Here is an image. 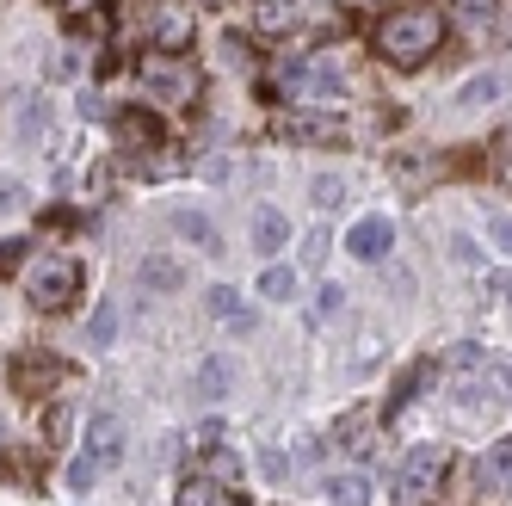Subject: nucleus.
Masks as SVG:
<instances>
[{"instance_id": "f257e3e1", "label": "nucleus", "mask_w": 512, "mask_h": 506, "mask_svg": "<svg viewBox=\"0 0 512 506\" xmlns=\"http://www.w3.org/2000/svg\"><path fill=\"white\" fill-rule=\"evenodd\" d=\"M438 44H445V13L426 7V0L383 13V25H377V56L395 62V68H420Z\"/></svg>"}, {"instance_id": "f03ea898", "label": "nucleus", "mask_w": 512, "mask_h": 506, "mask_svg": "<svg viewBox=\"0 0 512 506\" xmlns=\"http://www.w3.org/2000/svg\"><path fill=\"white\" fill-rule=\"evenodd\" d=\"M81 291V260H68V253H44V260L25 266V297L31 309H68Z\"/></svg>"}, {"instance_id": "7ed1b4c3", "label": "nucleus", "mask_w": 512, "mask_h": 506, "mask_svg": "<svg viewBox=\"0 0 512 506\" xmlns=\"http://www.w3.org/2000/svg\"><path fill=\"white\" fill-rule=\"evenodd\" d=\"M445 469H451V457L438 451V445L408 451V463L395 469V506H426L438 494V482H445Z\"/></svg>"}, {"instance_id": "20e7f679", "label": "nucleus", "mask_w": 512, "mask_h": 506, "mask_svg": "<svg viewBox=\"0 0 512 506\" xmlns=\"http://www.w3.org/2000/svg\"><path fill=\"white\" fill-rule=\"evenodd\" d=\"M142 87H149L161 105H173V112H186V105L198 99V68L179 62V56H149L142 62Z\"/></svg>"}, {"instance_id": "39448f33", "label": "nucleus", "mask_w": 512, "mask_h": 506, "mask_svg": "<svg viewBox=\"0 0 512 506\" xmlns=\"http://www.w3.org/2000/svg\"><path fill=\"white\" fill-rule=\"evenodd\" d=\"M62 377H68V365H62L56 352H19L13 358V389L19 395H50Z\"/></svg>"}, {"instance_id": "423d86ee", "label": "nucleus", "mask_w": 512, "mask_h": 506, "mask_svg": "<svg viewBox=\"0 0 512 506\" xmlns=\"http://www.w3.org/2000/svg\"><path fill=\"white\" fill-rule=\"evenodd\" d=\"M389 247H395V223H389V216H364V223L346 229V253H352V260H364V266L389 260Z\"/></svg>"}, {"instance_id": "0eeeda50", "label": "nucleus", "mask_w": 512, "mask_h": 506, "mask_svg": "<svg viewBox=\"0 0 512 506\" xmlns=\"http://www.w3.org/2000/svg\"><path fill=\"white\" fill-rule=\"evenodd\" d=\"M284 93H346V75L334 62H297V68H284Z\"/></svg>"}, {"instance_id": "6e6552de", "label": "nucleus", "mask_w": 512, "mask_h": 506, "mask_svg": "<svg viewBox=\"0 0 512 506\" xmlns=\"http://www.w3.org/2000/svg\"><path fill=\"white\" fill-rule=\"evenodd\" d=\"M87 457H93L99 469H112V463L124 457V420H118V414H93V420H87Z\"/></svg>"}, {"instance_id": "1a4fd4ad", "label": "nucleus", "mask_w": 512, "mask_h": 506, "mask_svg": "<svg viewBox=\"0 0 512 506\" xmlns=\"http://www.w3.org/2000/svg\"><path fill=\"white\" fill-rule=\"evenodd\" d=\"M475 488L482 494H512V439H500L482 463H475Z\"/></svg>"}, {"instance_id": "9d476101", "label": "nucleus", "mask_w": 512, "mask_h": 506, "mask_svg": "<svg viewBox=\"0 0 512 506\" xmlns=\"http://www.w3.org/2000/svg\"><path fill=\"white\" fill-rule=\"evenodd\" d=\"M494 99H506V75H500V68H482V75H469V81L457 87V105H463V112H482V105H494Z\"/></svg>"}, {"instance_id": "9b49d317", "label": "nucleus", "mask_w": 512, "mask_h": 506, "mask_svg": "<svg viewBox=\"0 0 512 506\" xmlns=\"http://www.w3.org/2000/svg\"><path fill=\"white\" fill-rule=\"evenodd\" d=\"M210 315L229 321L235 334H253V309L241 303V291H223V284H216V291H210Z\"/></svg>"}, {"instance_id": "f8f14e48", "label": "nucleus", "mask_w": 512, "mask_h": 506, "mask_svg": "<svg viewBox=\"0 0 512 506\" xmlns=\"http://www.w3.org/2000/svg\"><path fill=\"white\" fill-rule=\"evenodd\" d=\"M284 241H290V223H284L278 210H260V216H253V247H260L266 260H272V253H278Z\"/></svg>"}, {"instance_id": "ddd939ff", "label": "nucleus", "mask_w": 512, "mask_h": 506, "mask_svg": "<svg viewBox=\"0 0 512 506\" xmlns=\"http://www.w3.org/2000/svg\"><path fill=\"white\" fill-rule=\"evenodd\" d=\"M229 383H235V365H229V358H204V365H198V395H204V402L229 395Z\"/></svg>"}, {"instance_id": "4468645a", "label": "nucleus", "mask_w": 512, "mask_h": 506, "mask_svg": "<svg viewBox=\"0 0 512 506\" xmlns=\"http://www.w3.org/2000/svg\"><path fill=\"white\" fill-rule=\"evenodd\" d=\"M321 488H327L334 506H364V500H371V476H327Z\"/></svg>"}, {"instance_id": "2eb2a0df", "label": "nucleus", "mask_w": 512, "mask_h": 506, "mask_svg": "<svg viewBox=\"0 0 512 506\" xmlns=\"http://www.w3.org/2000/svg\"><path fill=\"white\" fill-rule=\"evenodd\" d=\"M142 284H149V291H179V284H186V272H179L173 260H161V253H149V260H142Z\"/></svg>"}, {"instance_id": "dca6fc26", "label": "nucleus", "mask_w": 512, "mask_h": 506, "mask_svg": "<svg viewBox=\"0 0 512 506\" xmlns=\"http://www.w3.org/2000/svg\"><path fill=\"white\" fill-rule=\"evenodd\" d=\"M155 44H161V56H167V50H186V44H192V19H186V13H161V19H155Z\"/></svg>"}, {"instance_id": "f3484780", "label": "nucleus", "mask_w": 512, "mask_h": 506, "mask_svg": "<svg viewBox=\"0 0 512 506\" xmlns=\"http://www.w3.org/2000/svg\"><path fill=\"white\" fill-rule=\"evenodd\" d=\"M260 297L266 303H290V297H297V272H290V266H266L260 272Z\"/></svg>"}, {"instance_id": "a211bd4d", "label": "nucleus", "mask_w": 512, "mask_h": 506, "mask_svg": "<svg viewBox=\"0 0 512 506\" xmlns=\"http://www.w3.org/2000/svg\"><path fill=\"white\" fill-rule=\"evenodd\" d=\"M173 506H241V500H229L216 482H186V488L173 494Z\"/></svg>"}, {"instance_id": "6ab92c4d", "label": "nucleus", "mask_w": 512, "mask_h": 506, "mask_svg": "<svg viewBox=\"0 0 512 506\" xmlns=\"http://www.w3.org/2000/svg\"><path fill=\"white\" fill-rule=\"evenodd\" d=\"M253 25H260V31H284L290 25V0H253Z\"/></svg>"}, {"instance_id": "aec40b11", "label": "nucleus", "mask_w": 512, "mask_h": 506, "mask_svg": "<svg viewBox=\"0 0 512 506\" xmlns=\"http://www.w3.org/2000/svg\"><path fill=\"white\" fill-rule=\"evenodd\" d=\"M173 229L186 235V241H216V229H210V216H198V210H173Z\"/></svg>"}, {"instance_id": "412c9836", "label": "nucleus", "mask_w": 512, "mask_h": 506, "mask_svg": "<svg viewBox=\"0 0 512 506\" xmlns=\"http://www.w3.org/2000/svg\"><path fill=\"white\" fill-rule=\"evenodd\" d=\"M99 476H105V469H99V463H93V457H87V451H81V457H75V463H68V488H75V494H87V488H93V482H99Z\"/></svg>"}, {"instance_id": "4be33fe9", "label": "nucleus", "mask_w": 512, "mask_h": 506, "mask_svg": "<svg viewBox=\"0 0 512 506\" xmlns=\"http://www.w3.org/2000/svg\"><path fill=\"white\" fill-rule=\"evenodd\" d=\"M340 303H346V291H340V284H321L309 315H315V321H334V315H340Z\"/></svg>"}, {"instance_id": "5701e85b", "label": "nucleus", "mask_w": 512, "mask_h": 506, "mask_svg": "<svg viewBox=\"0 0 512 506\" xmlns=\"http://www.w3.org/2000/svg\"><path fill=\"white\" fill-rule=\"evenodd\" d=\"M112 334H118V315H112V309H99V315L87 321V340H93V346H105Z\"/></svg>"}, {"instance_id": "b1692460", "label": "nucleus", "mask_w": 512, "mask_h": 506, "mask_svg": "<svg viewBox=\"0 0 512 506\" xmlns=\"http://www.w3.org/2000/svg\"><path fill=\"white\" fill-rule=\"evenodd\" d=\"M488 235H494V247H500V253H512V216H506V210H494Z\"/></svg>"}, {"instance_id": "393cba45", "label": "nucleus", "mask_w": 512, "mask_h": 506, "mask_svg": "<svg viewBox=\"0 0 512 506\" xmlns=\"http://www.w3.org/2000/svg\"><path fill=\"white\" fill-rule=\"evenodd\" d=\"M340 198H346V186H340L334 173H327V179H315V204H340Z\"/></svg>"}, {"instance_id": "a878e982", "label": "nucleus", "mask_w": 512, "mask_h": 506, "mask_svg": "<svg viewBox=\"0 0 512 506\" xmlns=\"http://www.w3.org/2000/svg\"><path fill=\"white\" fill-rule=\"evenodd\" d=\"M25 204V186L19 179H0V210H19Z\"/></svg>"}, {"instance_id": "bb28decb", "label": "nucleus", "mask_w": 512, "mask_h": 506, "mask_svg": "<svg viewBox=\"0 0 512 506\" xmlns=\"http://www.w3.org/2000/svg\"><path fill=\"white\" fill-rule=\"evenodd\" d=\"M216 476H223V482H235V476H241V463H235V451H216Z\"/></svg>"}, {"instance_id": "cd10ccee", "label": "nucleus", "mask_w": 512, "mask_h": 506, "mask_svg": "<svg viewBox=\"0 0 512 506\" xmlns=\"http://www.w3.org/2000/svg\"><path fill=\"white\" fill-rule=\"evenodd\" d=\"M13 260H19V241H0V272H13Z\"/></svg>"}, {"instance_id": "c85d7f7f", "label": "nucleus", "mask_w": 512, "mask_h": 506, "mask_svg": "<svg viewBox=\"0 0 512 506\" xmlns=\"http://www.w3.org/2000/svg\"><path fill=\"white\" fill-rule=\"evenodd\" d=\"M62 13H87V7H99V0H56Z\"/></svg>"}, {"instance_id": "c756f323", "label": "nucleus", "mask_w": 512, "mask_h": 506, "mask_svg": "<svg viewBox=\"0 0 512 506\" xmlns=\"http://www.w3.org/2000/svg\"><path fill=\"white\" fill-rule=\"evenodd\" d=\"M494 389H500V395H512V371H494Z\"/></svg>"}, {"instance_id": "7c9ffc66", "label": "nucleus", "mask_w": 512, "mask_h": 506, "mask_svg": "<svg viewBox=\"0 0 512 506\" xmlns=\"http://www.w3.org/2000/svg\"><path fill=\"white\" fill-rule=\"evenodd\" d=\"M463 7H475V13H488V7H494V0H463Z\"/></svg>"}, {"instance_id": "2f4dec72", "label": "nucleus", "mask_w": 512, "mask_h": 506, "mask_svg": "<svg viewBox=\"0 0 512 506\" xmlns=\"http://www.w3.org/2000/svg\"><path fill=\"white\" fill-rule=\"evenodd\" d=\"M204 7H223V0H204Z\"/></svg>"}, {"instance_id": "473e14b6", "label": "nucleus", "mask_w": 512, "mask_h": 506, "mask_svg": "<svg viewBox=\"0 0 512 506\" xmlns=\"http://www.w3.org/2000/svg\"><path fill=\"white\" fill-rule=\"evenodd\" d=\"M506 297H512V278H506Z\"/></svg>"}]
</instances>
